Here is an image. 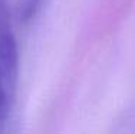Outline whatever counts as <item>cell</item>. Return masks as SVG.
Wrapping results in <instances>:
<instances>
[{"mask_svg":"<svg viewBox=\"0 0 135 134\" xmlns=\"http://www.w3.org/2000/svg\"><path fill=\"white\" fill-rule=\"evenodd\" d=\"M19 82V46L9 0H0V128L13 110Z\"/></svg>","mask_w":135,"mask_h":134,"instance_id":"6da1fadb","label":"cell"},{"mask_svg":"<svg viewBox=\"0 0 135 134\" xmlns=\"http://www.w3.org/2000/svg\"><path fill=\"white\" fill-rule=\"evenodd\" d=\"M43 0H23L22 3V16H23L25 20L32 19L36 12L40 9V4Z\"/></svg>","mask_w":135,"mask_h":134,"instance_id":"7a4b0ae2","label":"cell"}]
</instances>
